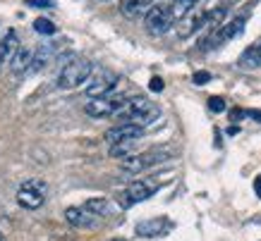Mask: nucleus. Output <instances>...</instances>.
<instances>
[{
    "label": "nucleus",
    "instance_id": "2",
    "mask_svg": "<svg viewBox=\"0 0 261 241\" xmlns=\"http://www.w3.org/2000/svg\"><path fill=\"white\" fill-rule=\"evenodd\" d=\"M91 63L84 60V57H70L67 63L63 65V70L58 72V88H63V91H72V88H77V86L87 84L89 77H91Z\"/></svg>",
    "mask_w": 261,
    "mask_h": 241
},
{
    "label": "nucleus",
    "instance_id": "17",
    "mask_svg": "<svg viewBox=\"0 0 261 241\" xmlns=\"http://www.w3.org/2000/svg\"><path fill=\"white\" fill-rule=\"evenodd\" d=\"M34 50H36V48H29V46H22L17 50L15 60H12V72H15V74H29L32 63H34Z\"/></svg>",
    "mask_w": 261,
    "mask_h": 241
},
{
    "label": "nucleus",
    "instance_id": "26",
    "mask_svg": "<svg viewBox=\"0 0 261 241\" xmlns=\"http://www.w3.org/2000/svg\"><path fill=\"white\" fill-rule=\"evenodd\" d=\"M254 191L261 196V177H256V182H254Z\"/></svg>",
    "mask_w": 261,
    "mask_h": 241
},
{
    "label": "nucleus",
    "instance_id": "11",
    "mask_svg": "<svg viewBox=\"0 0 261 241\" xmlns=\"http://www.w3.org/2000/svg\"><path fill=\"white\" fill-rule=\"evenodd\" d=\"M63 218H65V222H67V225L77 227V229H91V227H96V218H98V215L89 213L84 205H82V208L72 205V208H65Z\"/></svg>",
    "mask_w": 261,
    "mask_h": 241
},
{
    "label": "nucleus",
    "instance_id": "7",
    "mask_svg": "<svg viewBox=\"0 0 261 241\" xmlns=\"http://www.w3.org/2000/svg\"><path fill=\"white\" fill-rule=\"evenodd\" d=\"M118 81H120V77L115 72H108V70L98 72V74L91 79V84L87 86V96L89 98H106V96H111L113 91H115Z\"/></svg>",
    "mask_w": 261,
    "mask_h": 241
},
{
    "label": "nucleus",
    "instance_id": "10",
    "mask_svg": "<svg viewBox=\"0 0 261 241\" xmlns=\"http://www.w3.org/2000/svg\"><path fill=\"white\" fill-rule=\"evenodd\" d=\"M144 136V127L132 125V122H120V125L111 127L106 132V141L108 143H120V141H132V139H142Z\"/></svg>",
    "mask_w": 261,
    "mask_h": 241
},
{
    "label": "nucleus",
    "instance_id": "16",
    "mask_svg": "<svg viewBox=\"0 0 261 241\" xmlns=\"http://www.w3.org/2000/svg\"><path fill=\"white\" fill-rule=\"evenodd\" d=\"M204 22H206V12H190L187 19L180 24L177 36H180V39H190L192 34H197L199 29H204Z\"/></svg>",
    "mask_w": 261,
    "mask_h": 241
},
{
    "label": "nucleus",
    "instance_id": "18",
    "mask_svg": "<svg viewBox=\"0 0 261 241\" xmlns=\"http://www.w3.org/2000/svg\"><path fill=\"white\" fill-rule=\"evenodd\" d=\"M238 67L240 70H259L261 67V43H254V46H249L245 50V53L240 55L238 60Z\"/></svg>",
    "mask_w": 261,
    "mask_h": 241
},
{
    "label": "nucleus",
    "instance_id": "4",
    "mask_svg": "<svg viewBox=\"0 0 261 241\" xmlns=\"http://www.w3.org/2000/svg\"><path fill=\"white\" fill-rule=\"evenodd\" d=\"M159 187H161V182H156L153 177H149V179H137V182H132L129 187L120 194V208H132V205H137V203H142V201H146V198H151V196L159 191Z\"/></svg>",
    "mask_w": 261,
    "mask_h": 241
},
{
    "label": "nucleus",
    "instance_id": "9",
    "mask_svg": "<svg viewBox=\"0 0 261 241\" xmlns=\"http://www.w3.org/2000/svg\"><path fill=\"white\" fill-rule=\"evenodd\" d=\"M245 22H247V17H235V19H230L228 24H223L218 32H214L208 39L204 41V46L206 48H216V46H221V43H225V41H232L235 36H240V34H242Z\"/></svg>",
    "mask_w": 261,
    "mask_h": 241
},
{
    "label": "nucleus",
    "instance_id": "3",
    "mask_svg": "<svg viewBox=\"0 0 261 241\" xmlns=\"http://www.w3.org/2000/svg\"><path fill=\"white\" fill-rule=\"evenodd\" d=\"M173 22H175V12L170 3H153L151 10L144 15V26L153 36H163L166 32H170Z\"/></svg>",
    "mask_w": 261,
    "mask_h": 241
},
{
    "label": "nucleus",
    "instance_id": "24",
    "mask_svg": "<svg viewBox=\"0 0 261 241\" xmlns=\"http://www.w3.org/2000/svg\"><path fill=\"white\" fill-rule=\"evenodd\" d=\"M208 79H211V74H208V72H197V74H194V84H206V81H208Z\"/></svg>",
    "mask_w": 261,
    "mask_h": 241
},
{
    "label": "nucleus",
    "instance_id": "20",
    "mask_svg": "<svg viewBox=\"0 0 261 241\" xmlns=\"http://www.w3.org/2000/svg\"><path fill=\"white\" fill-rule=\"evenodd\" d=\"M84 208H87L89 213L98 215V218H103V215L111 213V201H108V198H101V196H96V198H87Z\"/></svg>",
    "mask_w": 261,
    "mask_h": 241
},
{
    "label": "nucleus",
    "instance_id": "22",
    "mask_svg": "<svg viewBox=\"0 0 261 241\" xmlns=\"http://www.w3.org/2000/svg\"><path fill=\"white\" fill-rule=\"evenodd\" d=\"M34 29H36L39 34H46V36H53V34L58 32V29H56V24H53V22H48V19H43V17L34 22Z\"/></svg>",
    "mask_w": 261,
    "mask_h": 241
},
{
    "label": "nucleus",
    "instance_id": "28",
    "mask_svg": "<svg viewBox=\"0 0 261 241\" xmlns=\"http://www.w3.org/2000/svg\"><path fill=\"white\" fill-rule=\"evenodd\" d=\"M0 241H5V239H3V236H0Z\"/></svg>",
    "mask_w": 261,
    "mask_h": 241
},
{
    "label": "nucleus",
    "instance_id": "21",
    "mask_svg": "<svg viewBox=\"0 0 261 241\" xmlns=\"http://www.w3.org/2000/svg\"><path fill=\"white\" fill-rule=\"evenodd\" d=\"M199 0H173L170 5H173V12H175V19H180V17H187L192 12V8H197Z\"/></svg>",
    "mask_w": 261,
    "mask_h": 241
},
{
    "label": "nucleus",
    "instance_id": "19",
    "mask_svg": "<svg viewBox=\"0 0 261 241\" xmlns=\"http://www.w3.org/2000/svg\"><path fill=\"white\" fill-rule=\"evenodd\" d=\"M139 143V139H132V141H120V143H113L111 146V158H120V160H125V158L135 156V148Z\"/></svg>",
    "mask_w": 261,
    "mask_h": 241
},
{
    "label": "nucleus",
    "instance_id": "13",
    "mask_svg": "<svg viewBox=\"0 0 261 241\" xmlns=\"http://www.w3.org/2000/svg\"><path fill=\"white\" fill-rule=\"evenodd\" d=\"M19 48H22L19 46V36H17L15 29H10V32L0 39V70L12 65V60H15V55Z\"/></svg>",
    "mask_w": 261,
    "mask_h": 241
},
{
    "label": "nucleus",
    "instance_id": "14",
    "mask_svg": "<svg viewBox=\"0 0 261 241\" xmlns=\"http://www.w3.org/2000/svg\"><path fill=\"white\" fill-rule=\"evenodd\" d=\"M170 222L166 218H153V220H144L137 225V234L144 236V239H156V236H163V234L170 229Z\"/></svg>",
    "mask_w": 261,
    "mask_h": 241
},
{
    "label": "nucleus",
    "instance_id": "23",
    "mask_svg": "<svg viewBox=\"0 0 261 241\" xmlns=\"http://www.w3.org/2000/svg\"><path fill=\"white\" fill-rule=\"evenodd\" d=\"M225 108H228V105H225V98H221V96H211V98H208V110H211V112H225Z\"/></svg>",
    "mask_w": 261,
    "mask_h": 241
},
{
    "label": "nucleus",
    "instance_id": "12",
    "mask_svg": "<svg viewBox=\"0 0 261 241\" xmlns=\"http://www.w3.org/2000/svg\"><path fill=\"white\" fill-rule=\"evenodd\" d=\"M60 48H63V43H43V46L36 48V50H34V63H32L29 74L41 72L43 67H48V65H50L58 55H60Z\"/></svg>",
    "mask_w": 261,
    "mask_h": 241
},
{
    "label": "nucleus",
    "instance_id": "8",
    "mask_svg": "<svg viewBox=\"0 0 261 241\" xmlns=\"http://www.w3.org/2000/svg\"><path fill=\"white\" fill-rule=\"evenodd\" d=\"M122 103L125 98H111V96H106V98H89V103L84 105V112L89 117H115L120 108H122Z\"/></svg>",
    "mask_w": 261,
    "mask_h": 241
},
{
    "label": "nucleus",
    "instance_id": "5",
    "mask_svg": "<svg viewBox=\"0 0 261 241\" xmlns=\"http://www.w3.org/2000/svg\"><path fill=\"white\" fill-rule=\"evenodd\" d=\"M48 184L43 179H27L22 187L17 189V203L27 210H39L46 201Z\"/></svg>",
    "mask_w": 261,
    "mask_h": 241
},
{
    "label": "nucleus",
    "instance_id": "1",
    "mask_svg": "<svg viewBox=\"0 0 261 241\" xmlns=\"http://www.w3.org/2000/svg\"><path fill=\"white\" fill-rule=\"evenodd\" d=\"M159 115H161V110L156 108L153 103L146 101V98H142V96L125 98L122 108L115 112V117H118L120 122H132V125H139V127L151 125Z\"/></svg>",
    "mask_w": 261,
    "mask_h": 241
},
{
    "label": "nucleus",
    "instance_id": "25",
    "mask_svg": "<svg viewBox=\"0 0 261 241\" xmlns=\"http://www.w3.org/2000/svg\"><path fill=\"white\" fill-rule=\"evenodd\" d=\"M151 91H163V79H161V77L151 79Z\"/></svg>",
    "mask_w": 261,
    "mask_h": 241
},
{
    "label": "nucleus",
    "instance_id": "6",
    "mask_svg": "<svg viewBox=\"0 0 261 241\" xmlns=\"http://www.w3.org/2000/svg\"><path fill=\"white\" fill-rule=\"evenodd\" d=\"M170 156H173L170 150H159V148L156 150H146V153H137V156H129L125 160H120V170L127 172V174H139V172L168 160Z\"/></svg>",
    "mask_w": 261,
    "mask_h": 241
},
{
    "label": "nucleus",
    "instance_id": "15",
    "mask_svg": "<svg viewBox=\"0 0 261 241\" xmlns=\"http://www.w3.org/2000/svg\"><path fill=\"white\" fill-rule=\"evenodd\" d=\"M156 0H120V12L127 17V19H137V17H144L151 10Z\"/></svg>",
    "mask_w": 261,
    "mask_h": 241
},
{
    "label": "nucleus",
    "instance_id": "27",
    "mask_svg": "<svg viewBox=\"0 0 261 241\" xmlns=\"http://www.w3.org/2000/svg\"><path fill=\"white\" fill-rule=\"evenodd\" d=\"M111 241H127V239H111Z\"/></svg>",
    "mask_w": 261,
    "mask_h": 241
}]
</instances>
